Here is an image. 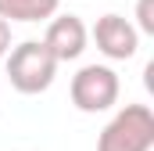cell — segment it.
Returning a JSON list of instances; mask_svg holds the SVG:
<instances>
[{"instance_id": "1", "label": "cell", "mask_w": 154, "mask_h": 151, "mask_svg": "<svg viewBox=\"0 0 154 151\" xmlns=\"http://www.w3.org/2000/svg\"><path fill=\"white\" fill-rule=\"evenodd\" d=\"M54 76H57V61L43 47V40H25V43L7 50V79L18 94L32 97V94L50 90Z\"/></svg>"}, {"instance_id": "2", "label": "cell", "mask_w": 154, "mask_h": 151, "mask_svg": "<svg viewBox=\"0 0 154 151\" xmlns=\"http://www.w3.org/2000/svg\"><path fill=\"white\" fill-rule=\"evenodd\" d=\"M151 148H154V112L147 104H125L97 137V151H151Z\"/></svg>"}, {"instance_id": "3", "label": "cell", "mask_w": 154, "mask_h": 151, "mask_svg": "<svg viewBox=\"0 0 154 151\" xmlns=\"http://www.w3.org/2000/svg\"><path fill=\"white\" fill-rule=\"evenodd\" d=\"M68 90H72V104H75L79 112L97 115V112H108L118 101L122 83H118L115 69H108V65H82L72 76V86Z\"/></svg>"}, {"instance_id": "4", "label": "cell", "mask_w": 154, "mask_h": 151, "mask_svg": "<svg viewBox=\"0 0 154 151\" xmlns=\"http://www.w3.org/2000/svg\"><path fill=\"white\" fill-rule=\"evenodd\" d=\"M93 40H97V50L111 61H129L140 47V33L122 14H100L93 25Z\"/></svg>"}, {"instance_id": "5", "label": "cell", "mask_w": 154, "mask_h": 151, "mask_svg": "<svg viewBox=\"0 0 154 151\" xmlns=\"http://www.w3.org/2000/svg\"><path fill=\"white\" fill-rule=\"evenodd\" d=\"M86 25H82V18L79 14H57V18H50V25H47V36H43V47L54 54V61L61 65V61H75L79 54L86 50Z\"/></svg>"}, {"instance_id": "6", "label": "cell", "mask_w": 154, "mask_h": 151, "mask_svg": "<svg viewBox=\"0 0 154 151\" xmlns=\"http://www.w3.org/2000/svg\"><path fill=\"white\" fill-rule=\"evenodd\" d=\"M61 0H0V22H47L54 18Z\"/></svg>"}, {"instance_id": "7", "label": "cell", "mask_w": 154, "mask_h": 151, "mask_svg": "<svg viewBox=\"0 0 154 151\" xmlns=\"http://www.w3.org/2000/svg\"><path fill=\"white\" fill-rule=\"evenodd\" d=\"M136 33H154V0H136Z\"/></svg>"}, {"instance_id": "8", "label": "cell", "mask_w": 154, "mask_h": 151, "mask_svg": "<svg viewBox=\"0 0 154 151\" xmlns=\"http://www.w3.org/2000/svg\"><path fill=\"white\" fill-rule=\"evenodd\" d=\"M7 50H11V25L0 22V58H7Z\"/></svg>"}]
</instances>
